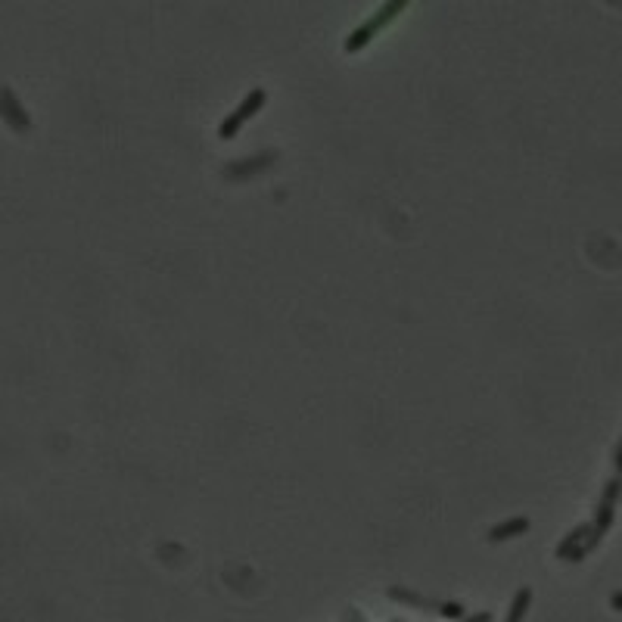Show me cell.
<instances>
[{"mask_svg": "<svg viewBox=\"0 0 622 622\" xmlns=\"http://www.w3.org/2000/svg\"><path fill=\"white\" fill-rule=\"evenodd\" d=\"M526 603H529V591H519V598H517V603H514V610H510L507 622H519V616L526 613Z\"/></svg>", "mask_w": 622, "mask_h": 622, "instance_id": "obj_1", "label": "cell"}, {"mask_svg": "<svg viewBox=\"0 0 622 622\" xmlns=\"http://www.w3.org/2000/svg\"><path fill=\"white\" fill-rule=\"evenodd\" d=\"M619 470H622V451H619Z\"/></svg>", "mask_w": 622, "mask_h": 622, "instance_id": "obj_2", "label": "cell"}]
</instances>
